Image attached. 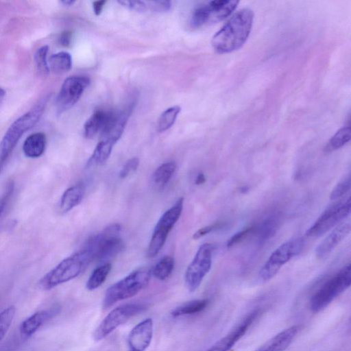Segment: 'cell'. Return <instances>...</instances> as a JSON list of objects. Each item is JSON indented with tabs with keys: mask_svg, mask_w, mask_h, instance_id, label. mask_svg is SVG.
<instances>
[{
	"mask_svg": "<svg viewBox=\"0 0 351 351\" xmlns=\"http://www.w3.org/2000/svg\"><path fill=\"white\" fill-rule=\"evenodd\" d=\"M121 230L120 224H111L86 242L82 249L91 261L107 263L123 250V242L119 237Z\"/></svg>",
	"mask_w": 351,
	"mask_h": 351,
	"instance_id": "obj_2",
	"label": "cell"
},
{
	"mask_svg": "<svg viewBox=\"0 0 351 351\" xmlns=\"http://www.w3.org/2000/svg\"><path fill=\"white\" fill-rule=\"evenodd\" d=\"M350 128L348 125L339 129L330 139L326 149L333 151L344 146L350 140Z\"/></svg>",
	"mask_w": 351,
	"mask_h": 351,
	"instance_id": "obj_30",
	"label": "cell"
},
{
	"mask_svg": "<svg viewBox=\"0 0 351 351\" xmlns=\"http://www.w3.org/2000/svg\"><path fill=\"white\" fill-rule=\"evenodd\" d=\"M110 112L97 110L86 121L84 125V134L86 138H93L104 129Z\"/></svg>",
	"mask_w": 351,
	"mask_h": 351,
	"instance_id": "obj_21",
	"label": "cell"
},
{
	"mask_svg": "<svg viewBox=\"0 0 351 351\" xmlns=\"http://www.w3.org/2000/svg\"><path fill=\"white\" fill-rule=\"evenodd\" d=\"M350 176L348 174L333 188L330 195V199L336 200L344 195L350 191Z\"/></svg>",
	"mask_w": 351,
	"mask_h": 351,
	"instance_id": "obj_33",
	"label": "cell"
},
{
	"mask_svg": "<svg viewBox=\"0 0 351 351\" xmlns=\"http://www.w3.org/2000/svg\"><path fill=\"white\" fill-rule=\"evenodd\" d=\"M147 308L143 303H128L112 309L100 322L93 332V338L99 341L123 324L130 318L141 313Z\"/></svg>",
	"mask_w": 351,
	"mask_h": 351,
	"instance_id": "obj_11",
	"label": "cell"
},
{
	"mask_svg": "<svg viewBox=\"0 0 351 351\" xmlns=\"http://www.w3.org/2000/svg\"><path fill=\"white\" fill-rule=\"evenodd\" d=\"M254 229V226H250L244 228L242 230L239 231L235 233L233 236H232L227 242V247H230L232 245L239 243L243 239H245L247 235L253 233Z\"/></svg>",
	"mask_w": 351,
	"mask_h": 351,
	"instance_id": "obj_36",
	"label": "cell"
},
{
	"mask_svg": "<svg viewBox=\"0 0 351 351\" xmlns=\"http://www.w3.org/2000/svg\"><path fill=\"white\" fill-rule=\"evenodd\" d=\"M205 181H206V178H205L204 174L203 173H199L197 176L195 182L196 184H202L204 183Z\"/></svg>",
	"mask_w": 351,
	"mask_h": 351,
	"instance_id": "obj_42",
	"label": "cell"
},
{
	"mask_svg": "<svg viewBox=\"0 0 351 351\" xmlns=\"http://www.w3.org/2000/svg\"><path fill=\"white\" fill-rule=\"evenodd\" d=\"M215 247L206 243L198 248L193 259L188 266L184 274V282L190 292L195 291L212 266L213 253Z\"/></svg>",
	"mask_w": 351,
	"mask_h": 351,
	"instance_id": "obj_12",
	"label": "cell"
},
{
	"mask_svg": "<svg viewBox=\"0 0 351 351\" xmlns=\"http://www.w3.org/2000/svg\"><path fill=\"white\" fill-rule=\"evenodd\" d=\"M146 4L147 10L159 13L167 12L171 7V3L169 1H146Z\"/></svg>",
	"mask_w": 351,
	"mask_h": 351,
	"instance_id": "obj_34",
	"label": "cell"
},
{
	"mask_svg": "<svg viewBox=\"0 0 351 351\" xmlns=\"http://www.w3.org/2000/svg\"><path fill=\"white\" fill-rule=\"evenodd\" d=\"M176 169V164L173 161L166 162L160 165L154 171L152 180L158 186L167 184Z\"/></svg>",
	"mask_w": 351,
	"mask_h": 351,
	"instance_id": "obj_23",
	"label": "cell"
},
{
	"mask_svg": "<svg viewBox=\"0 0 351 351\" xmlns=\"http://www.w3.org/2000/svg\"><path fill=\"white\" fill-rule=\"evenodd\" d=\"M47 101V97H43L10 126L0 143L1 162L5 163L23 134L38 121L45 110Z\"/></svg>",
	"mask_w": 351,
	"mask_h": 351,
	"instance_id": "obj_5",
	"label": "cell"
},
{
	"mask_svg": "<svg viewBox=\"0 0 351 351\" xmlns=\"http://www.w3.org/2000/svg\"><path fill=\"white\" fill-rule=\"evenodd\" d=\"M154 335V322L147 318L137 324L128 337V351H145L149 346Z\"/></svg>",
	"mask_w": 351,
	"mask_h": 351,
	"instance_id": "obj_14",
	"label": "cell"
},
{
	"mask_svg": "<svg viewBox=\"0 0 351 351\" xmlns=\"http://www.w3.org/2000/svg\"><path fill=\"white\" fill-rule=\"evenodd\" d=\"M239 3L237 0H215L199 5L193 11L190 25L193 28H198L221 21L233 12Z\"/></svg>",
	"mask_w": 351,
	"mask_h": 351,
	"instance_id": "obj_9",
	"label": "cell"
},
{
	"mask_svg": "<svg viewBox=\"0 0 351 351\" xmlns=\"http://www.w3.org/2000/svg\"><path fill=\"white\" fill-rule=\"evenodd\" d=\"M122 6L138 12H144L147 10L146 1L121 0L117 1Z\"/></svg>",
	"mask_w": 351,
	"mask_h": 351,
	"instance_id": "obj_35",
	"label": "cell"
},
{
	"mask_svg": "<svg viewBox=\"0 0 351 351\" xmlns=\"http://www.w3.org/2000/svg\"><path fill=\"white\" fill-rule=\"evenodd\" d=\"M139 165V160L136 157H133L129 159L123 166L120 172L119 177L121 178H125L130 173L136 171Z\"/></svg>",
	"mask_w": 351,
	"mask_h": 351,
	"instance_id": "obj_37",
	"label": "cell"
},
{
	"mask_svg": "<svg viewBox=\"0 0 351 351\" xmlns=\"http://www.w3.org/2000/svg\"><path fill=\"white\" fill-rule=\"evenodd\" d=\"M151 276L152 270L149 268L141 267L112 285L105 293L103 308L107 309L117 302L136 295L147 286Z\"/></svg>",
	"mask_w": 351,
	"mask_h": 351,
	"instance_id": "obj_4",
	"label": "cell"
},
{
	"mask_svg": "<svg viewBox=\"0 0 351 351\" xmlns=\"http://www.w3.org/2000/svg\"><path fill=\"white\" fill-rule=\"evenodd\" d=\"M63 5L70 6L75 3L73 0H62L60 1Z\"/></svg>",
	"mask_w": 351,
	"mask_h": 351,
	"instance_id": "obj_43",
	"label": "cell"
},
{
	"mask_svg": "<svg viewBox=\"0 0 351 351\" xmlns=\"http://www.w3.org/2000/svg\"><path fill=\"white\" fill-rule=\"evenodd\" d=\"M114 145L110 141L99 140L88 164L89 165H99L105 163L110 157Z\"/></svg>",
	"mask_w": 351,
	"mask_h": 351,
	"instance_id": "obj_26",
	"label": "cell"
},
{
	"mask_svg": "<svg viewBox=\"0 0 351 351\" xmlns=\"http://www.w3.org/2000/svg\"><path fill=\"white\" fill-rule=\"evenodd\" d=\"M89 84L90 79L86 76L73 75L67 77L64 81L56 98L57 114H61L72 108Z\"/></svg>",
	"mask_w": 351,
	"mask_h": 351,
	"instance_id": "obj_13",
	"label": "cell"
},
{
	"mask_svg": "<svg viewBox=\"0 0 351 351\" xmlns=\"http://www.w3.org/2000/svg\"><path fill=\"white\" fill-rule=\"evenodd\" d=\"M174 259L171 256L161 258L152 270V274L160 280H166L173 271Z\"/></svg>",
	"mask_w": 351,
	"mask_h": 351,
	"instance_id": "obj_28",
	"label": "cell"
},
{
	"mask_svg": "<svg viewBox=\"0 0 351 351\" xmlns=\"http://www.w3.org/2000/svg\"><path fill=\"white\" fill-rule=\"evenodd\" d=\"M49 47L43 46L37 49L34 55V60L38 71L42 75H47L49 72L48 62L47 60Z\"/></svg>",
	"mask_w": 351,
	"mask_h": 351,
	"instance_id": "obj_32",
	"label": "cell"
},
{
	"mask_svg": "<svg viewBox=\"0 0 351 351\" xmlns=\"http://www.w3.org/2000/svg\"><path fill=\"white\" fill-rule=\"evenodd\" d=\"M351 284V266L348 263L326 281L310 300V308L318 313L325 308Z\"/></svg>",
	"mask_w": 351,
	"mask_h": 351,
	"instance_id": "obj_6",
	"label": "cell"
},
{
	"mask_svg": "<svg viewBox=\"0 0 351 351\" xmlns=\"http://www.w3.org/2000/svg\"><path fill=\"white\" fill-rule=\"evenodd\" d=\"M305 245L303 238H293L278 247L269 256L259 271L263 281L274 278L281 267L301 253Z\"/></svg>",
	"mask_w": 351,
	"mask_h": 351,
	"instance_id": "obj_7",
	"label": "cell"
},
{
	"mask_svg": "<svg viewBox=\"0 0 351 351\" xmlns=\"http://www.w3.org/2000/svg\"><path fill=\"white\" fill-rule=\"evenodd\" d=\"M72 33L70 31H64L59 37V42L64 47H69L71 45Z\"/></svg>",
	"mask_w": 351,
	"mask_h": 351,
	"instance_id": "obj_40",
	"label": "cell"
},
{
	"mask_svg": "<svg viewBox=\"0 0 351 351\" xmlns=\"http://www.w3.org/2000/svg\"><path fill=\"white\" fill-rule=\"evenodd\" d=\"M112 265L110 263H104L96 267L90 275L86 287L89 291H93L99 287L107 278Z\"/></svg>",
	"mask_w": 351,
	"mask_h": 351,
	"instance_id": "obj_25",
	"label": "cell"
},
{
	"mask_svg": "<svg viewBox=\"0 0 351 351\" xmlns=\"http://www.w3.org/2000/svg\"><path fill=\"white\" fill-rule=\"evenodd\" d=\"M278 223L279 221L276 216H269L257 226H254L253 233H256L261 240L268 239L276 233L278 228Z\"/></svg>",
	"mask_w": 351,
	"mask_h": 351,
	"instance_id": "obj_27",
	"label": "cell"
},
{
	"mask_svg": "<svg viewBox=\"0 0 351 351\" xmlns=\"http://www.w3.org/2000/svg\"><path fill=\"white\" fill-rule=\"evenodd\" d=\"M254 12L247 8L234 13L213 36L211 44L218 53L240 49L247 40L254 21Z\"/></svg>",
	"mask_w": 351,
	"mask_h": 351,
	"instance_id": "obj_1",
	"label": "cell"
},
{
	"mask_svg": "<svg viewBox=\"0 0 351 351\" xmlns=\"http://www.w3.org/2000/svg\"><path fill=\"white\" fill-rule=\"evenodd\" d=\"M46 137L42 132L29 135L24 141L23 151L24 154L31 158L40 157L45 152Z\"/></svg>",
	"mask_w": 351,
	"mask_h": 351,
	"instance_id": "obj_20",
	"label": "cell"
},
{
	"mask_svg": "<svg viewBox=\"0 0 351 351\" xmlns=\"http://www.w3.org/2000/svg\"><path fill=\"white\" fill-rule=\"evenodd\" d=\"M14 191V183H8L6 189L0 197V218Z\"/></svg>",
	"mask_w": 351,
	"mask_h": 351,
	"instance_id": "obj_38",
	"label": "cell"
},
{
	"mask_svg": "<svg viewBox=\"0 0 351 351\" xmlns=\"http://www.w3.org/2000/svg\"><path fill=\"white\" fill-rule=\"evenodd\" d=\"M49 68L56 73L68 71L72 66V58L69 53L60 51L53 54L49 60Z\"/></svg>",
	"mask_w": 351,
	"mask_h": 351,
	"instance_id": "obj_24",
	"label": "cell"
},
{
	"mask_svg": "<svg viewBox=\"0 0 351 351\" xmlns=\"http://www.w3.org/2000/svg\"><path fill=\"white\" fill-rule=\"evenodd\" d=\"M106 3V1H96L93 3V12L95 15L99 16L101 13Z\"/></svg>",
	"mask_w": 351,
	"mask_h": 351,
	"instance_id": "obj_41",
	"label": "cell"
},
{
	"mask_svg": "<svg viewBox=\"0 0 351 351\" xmlns=\"http://www.w3.org/2000/svg\"><path fill=\"white\" fill-rule=\"evenodd\" d=\"M183 204V198L178 199L170 208L162 214L158 221L148 245L147 250L148 257H155L163 247L169 232L182 214Z\"/></svg>",
	"mask_w": 351,
	"mask_h": 351,
	"instance_id": "obj_10",
	"label": "cell"
},
{
	"mask_svg": "<svg viewBox=\"0 0 351 351\" xmlns=\"http://www.w3.org/2000/svg\"><path fill=\"white\" fill-rule=\"evenodd\" d=\"M59 312L58 308L43 310L26 318L20 326V332L25 337L34 335L46 322Z\"/></svg>",
	"mask_w": 351,
	"mask_h": 351,
	"instance_id": "obj_18",
	"label": "cell"
},
{
	"mask_svg": "<svg viewBox=\"0 0 351 351\" xmlns=\"http://www.w3.org/2000/svg\"><path fill=\"white\" fill-rule=\"evenodd\" d=\"M5 94V90L0 88V99L4 97Z\"/></svg>",
	"mask_w": 351,
	"mask_h": 351,
	"instance_id": "obj_44",
	"label": "cell"
},
{
	"mask_svg": "<svg viewBox=\"0 0 351 351\" xmlns=\"http://www.w3.org/2000/svg\"><path fill=\"white\" fill-rule=\"evenodd\" d=\"M181 110L179 106H173L166 109L160 116L158 123V130L160 132L169 129L175 123Z\"/></svg>",
	"mask_w": 351,
	"mask_h": 351,
	"instance_id": "obj_29",
	"label": "cell"
},
{
	"mask_svg": "<svg viewBox=\"0 0 351 351\" xmlns=\"http://www.w3.org/2000/svg\"><path fill=\"white\" fill-rule=\"evenodd\" d=\"M351 198L350 196L329 206L306 230V235L318 237L334 228L350 215Z\"/></svg>",
	"mask_w": 351,
	"mask_h": 351,
	"instance_id": "obj_8",
	"label": "cell"
},
{
	"mask_svg": "<svg viewBox=\"0 0 351 351\" xmlns=\"http://www.w3.org/2000/svg\"><path fill=\"white\" fill-rule=\"evenodd\" d=\"M3 163H2L1 161H0V172L1 171V169L3 168Z\"/></svg>",
	"mask_w": 351,
	"mask_h": 351,
	"instance_id": "obj_45",
	"label": "cell"
},
{
	"mask_svg": "<svg viewBox=\"0 0 351 351\" xmlns=\"http://www.w3.org/2000/svg\"><path fill=\"white\" fill-rule=\"evenodd\" d=\"M298 325L292 326L278 333L256 351H284L293 342L300 330Z\"/></svg>",
	"mask_w": 351,
	"mask_h": 351,
	"instance_id": "obj_17",
	"label": "cell"
},
{
	"mask_svg": "<svg viewBox=\"0 0 351 351\" xmlns=\"http://www.w3.org/2000/svg\"><path fill=\"white\" fill-rule=\"evenodd\" d=\"M208 302V299H199L186 302L172 310L171 315L177 317L197 313L205 309Z\"/></svg>",
	"mask_w": 351,
	"mask_h": 351,
	"instance_id": "obj_22",
	"label": "cell"
},
{
	"mask_svg": "<svg viewBox=\"0 0 351 351\" xmlns=\"http://www.w3.org/2000/svg\"><path fill=\"white\" fill-rule=\"evenodd\" d=\"M91 262L87 254L81 249L66 257L43 276L38 287L44 291L50 290L58 285L78 276Z\"/></svg>",
	"mask_w": 351,
	"mask_h": 351,
	"instance_id": "obj_3",
	"label": "cell"
},
{
	"mask_svg": "<svg viewBox=\"0 0 351 351\" xmlns=\"http://www.w3.org/2000/svg\"><path fill=\"white\" fill-rule=\"evenodd\" d=\"M351 230L350 221L343 222L335 227L328 236L317 246L315 255L319 259L327 257L346 238Z\"/></svg>",
	"mask_w": 351,
	"mask_h": 351,
	"instance_id": "obj_16",
	"label": "cell"
},
{
	"mask_svg": "<svg viewBox=\"0 0 351 351\" xmlns=\"http://www.w3.org/2000/svg\"><path fill=\"white\" fill-rule=\"evenodd\" d=\"M84 193L85 187L82 183L77 184L66 189L60 200V211L62 213L69 212L82 202Z\"/></svg>",
	"mask_w": 351,
	"mask_h": 351,
	"instance_id": "obj_19",
	"label": "cell"
},
{
	"mask_svg": "<svg viewBox=\"0 0 351 351\" xmlns=\"http://www.w3.org/2000/svg\"><path fill=\"white\" fill-rule=\"evenodd\" d=\"M222 226V223H213L212 225H209L205 227H203L200 229H199L197 231H196L193 235V238L194 239H198L201 238L202 237L207 234L208 233L212 232L213 230L217 229Z\"/></svg>",
	"mask_w": 351,
	"mask_h": 351,
	"instance_id": "obj_39",
	"label": "cell"
},
{
	"mask_svg": "<svg viewBox=\"0 0 351 351\" xmlns=\"http://www.w3.org/2000/svg\"><path fill=\"white\" fill-rule=\"evenodd\" d=\"M259 310L249 313L228 334L214 343L206 351H228L245 335L249 327L256 319Z\"/></svg>",
	"mask_w": 351,
	"mask_h": 351,
	"instance_id": "obj_15",
	"label": "cell"
},
{
	"mask_svg": "<svg viewBox=\"0 0 351 351\" xmlns=\"http://www.w3.org/2000/svg\"><path fill=\"white\" fill-rule=\"evenodd\" d=\"M16 308L14 306H8L0 312V341L8 331L14 317Z\"/></svg>",
	"mask_w": 351,
	"mask_h": 351,
	"instance_id": "obj_31",
	"label": "cell"
}]
</instances>
